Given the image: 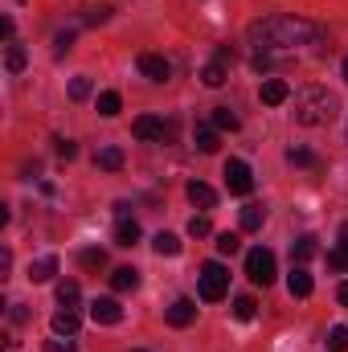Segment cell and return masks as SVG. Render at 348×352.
I'll use <instances>...</instances> for the list:
<instances>
[{"label": "cell", "instance_id": "5b68a950", "mask_svg": "<svg viewBox=\"0 0 348 352\" xmlns=\"http://www.w3.org/2000/svg\"><path fill=\"white\" fill-rule=\"evenodd\" d=\"M131 135H135V140H160V144H164V140L173 135V127H164L156 115H140V119L131 123Z\"/></svg>", "mask_w": 348, "mask_h": 352}, {"label": "cell", "instance_id": "4fadbf2b", "mask_svg": "<svg viewBox=\"0 0 348 352\" xmlns=\"http://www.w3.org/2000/svg\"><path fill=\"white\" fill-rule=\"evenodd\" d=\"M111 287H115L119 295L135 291V287H140V270H135V266H119V270H111Z\"/></svg>", "mask_w": 348, "mask_h": 352}, {"label": "cell", "instance_id": "f1b7e54d", "mask_svg": "<svg viewBox=\"0 0 348 352\" xmlns=\"http://www.w3.org/2000/svg\"><path fill=\"white\" fill-rule=\"evenodd\" d=\"M328 349H332V352H345L348 349V328H345V324H336V328L328 332Z\"/></svg>", "mask_w": 348, "mask_h": 352}, {"label": "cell", "instance_id": "5bb4252c", "mask_svg": "<svg viewBox=\"0 0 348 352\" xmlns=\"http://www.w3.org/2000/svg\"><path fill=\"white\" fill-rule=\"evenodd\" d=\"M287 98H291V87H287L283 78H266V82H262V102H266V107H279V102H287Z\"/></svg>", "mask_w": 348, "mask_h": 352}, {"label": "cell", "instance_id": "d6986e66", "mask_svg": "<svg viewBox=\"0 0 348 352\" xmlns=\"http://www.w3.org/2000/svg\"><path fill=\"white\" fill-rule=\"evenodd\" d=\"M25 62H29V54H25V45H17V41H8V50H4V66H8V74H21V70H25Z\"/></svg>", "mask_w": 348, "mask_h": 352}, {"label": "cell", "instance_id": "30bf717a", "mask_svg": "<svg viewBox=\"0 0 348 352\" xmlns=\"http://www.w3.org/2000/svg\"><path fill=\"white\" fill-rule=\"evenodd\" d=\"M197 320V303L193 299H173V307H168V324L173 328H188Z\"/></svg>", "mask_w": 348, "mask_h": 352}, {"label": "cell", "instance_id": "603a6c76", "mask_svg": "<svg viewBox=\"0 0 348 352\" xmlns=\"http://www.w3.org/2000/svg\"><path fill=\"white\" fill-rule=\"evenodd\" d=\"M328 266H332V270H348V226L340 230V246L328 254Z\"/></svg>", "mask_w": 348, "mask_h": 352}, {"label": "cell", "instance_id": "4316f807", "mask_svg": "<svg viewBox=\"0 0 348 352\" xmlns=\"http://www.w3.org/2000/svg\"><path fill=\"white\" fill-rule=\"evenodd\" d=\"M254 311H259V303H254V295H238L234 299V316L246 324V320H254Z\"/></svg>", "mask_w": 348, "mask_h": 352}, {"label": "cell", "instance_id": "44dd1931", "mask_svg": "<svg viewBox=\"0 0 348 352\" xmlns=\"http://www.w3.org/2000/svg\"><path fill=\"white\" fill-rule=\"evenodd\" d=\"M119 111H123V98H119L115 90H102V94H98V115H107V119H115Z\"/></svg>", "mask_w": 348, "mask_h": 352}, {"label": "cell", "instance_id": "e0dca14e", "mask_svg": "<svg viewBox=\"0 0 348 352\" xmlns=\"http://www.w3.org/2000/svg\"><path fill=\"white\" fill-rule=\"evenodd\" d=\"M238 221H242V230H246V234H254V230H262V221H266V209L250 201V205H242V213H238Z\"/></svg>", "mask_w": 348, "mask_h": 352}, {"label": "cell", "instance_id": "d4e9b609", "mask_svg": "<svg viewBox=\"0 0 348 352\" xmlns=\"http://www.w3.org/2000/svg\"><path fill=\"white\" fill-rule=\"evenodd\" d=\"M221 144H217V127H197V152H217Z\"/></svg>", "mask_w": 348, "mask_h": 352}, {"label": "cell", "instance_id": "8fae6325", "mask_svg": "<svg viewBox=\"0 0 348 352\" xmlns=\"http://www.w3.org/2000/svg\"><path fill=\"white\" fill-rule=\"evenodd\" d=\"M287 291H291L295 299H307V295L316 291V283H312V274H307L303 266H295V270L287 274Z\"/></svg>", "mask_w": 348, "mask_h": 352}, {"label": "cell", "instance_id": "9c48e42d", "mask_svg": "<svg viewBox=\"0 0 348 352\" xmlns=\"http://www.w3.org/2000/svg\"><path fill=\"white\" fill-rule=\"evenodd\" d=\"M90 320H94V324H119V320H123V307H119L115 299H94V303H90Z\"/></svg>", "mask_w": 348, "mask_h": 352}, {"label": "cell", "instance_id": "ac0fdd59", "mask_svg": "<svg viewBox=\"0 0 348 352\" xmlns=\"http://www.w3.org/2000/svg\"><path fill=\"white\" fill-rule=\"evenodd\" d=\"M54 274H58V258H54V254H45V258L29 263V278H33V283H50Z\"/></svg>", "mask_w": 348, "mask_h": 352}, {"label": "cell", "instance_id": "7402d4cb", "mask_svg": "<svg viewBox=\"0 0 348 352\" xmlns=\"http://www.w3.org/2000/svg\"><path fill=\"white\" fill-rule=\"evenodd\" d=\"M78 299H83L78 283H74V278H62V283H58V303H62V307H74Z\"/></svg>", "mask_w": 348, "mask_h": 352}, {"label": "cell", "instance_id": "d6a6232c", "mask_svg": "<svg viewBox=\"0 0 348 352\" xmlns=\"http://www.w3.org/2000/svg\"><path fill=\"white\" fill-rule=\"evenodd\" d=\"M238 234H217V254H238Z\"/></svg>", "mask_w": 348, "mask_h": 352}, {"label": "cell", "instance_id": "cb8c5ba5", "mask_svg": "<svg viewBox=\"0 0 348 352\" xmlns=\"http://www.w3.org/2000/svg\"><path fill=\"white\" fill-rule=\"evenodd\" d=\"M152 250L173 258V254H180V238H176V234H156V238H152Z\"/></svg>", "mask_w": 348, "mask_h": 352}, {"label": "cell", "instance_id": "277c9868", "mask_svg": "<svg viewBox=\"0 0 348 352\" xmlns=\"http://www.w3.org/2000/svg\"><path fill=\"white\" fill-rule=\"evenodd\" d=\"M246 274H250V283H259V287H266V283H274V254L270 250H250L246 254Z\"/></svg>", "mask_w": 348, "mask_h": 352}, {"label": "cell", "instance_id": "74e56055", "mask_svg": "<svg viewBox=\"0 0 348 352\" xmlns=\"http://www.w3.org/2000/svg\"><path fill=\"white\" fill-rule=\"evenodd\" d=\"M107 12H111V8H87V25H102Z\"/></svg>", "mask_w": 348, "mask_h": 352}, {"label": "cell", "instance_id": "52a82bcc", "mask_svg": "<svg viewBox=\"0 0 348 352\" xmlns=\"http://www.w3.org/2000/svg\"><path fill=\"white\" fill-rule=\"evenodd\" d=\"M226 184H230V192L246 197V192L254 188V176H250V168H246L242 160H230V164H226Z\"/></svg>", "mask_w": 348, "mask_h": 352}, {"label": "cell", "instance_id": "ba28073f", "mask_svg": "<svg viewBox=\"0 0 348 352\" xmlns=\"http://www.w3.org/2000/svg\"><path fill=\"white\" fill-rule=\"evenodd\" d=\"M140 74H144V78H152V82H168L173 66H168L160 54H140Z\"/></svg>", "mask_w": 348, "mask_h": 352}, {"label": "cell", "instance_id": "3957f363", "mask_svg": "<svg viewBox=\"0 0 348 352\" xmlns=\"http://www.w3.org/2000/svg\"><path fill=\"white\" fill-rule=\"evenodd\" d=\"M226 287H230L226 266H221V263H205V266H201V299L217 303V299L226 295Z\"/></svg>", "mask_w": 348, "mask_h": 352}, {"label": "cell", "instance_id": "83f0119b", "mask_svg": "<svg viewBox=\"0 0 348 352\" xmlns=\"http://www.w3.org/2000/svg\"><path fill=\"white\" fill-rule=\"evenodd\" d=\"M316 250H320V246H316V238H312V234H303V238L295 242V263H307V258H316Z\"/></svg>", "mask_w": 348, "mask_h": 352}, {"label": "cell", "instance_id": "1f68e13d", "mask_svg": "<svg viewBox=\"0 0 348 352\" xmlns=\"http://www.w3.org/2000/svg\"><path fill=\"white\" fill-rule=\"evenodd\" d=\"M287 160H291V164H299V168H312V164H316V156H312L307 148H291V152H287Z\"/></svg>", "mask_w": 348, "mask_h": 352}, {"label": "cell", "instance_id": "7a4b0ae2", "mask_svg": "<svg viewBox=\"0 0 348 352\" xmlns=\"http://www.w3.org/2000/svg\"><path fill=\"white\" fill-rule=\"evenodd\" d=\"M336 111H340L336 94H328L324 87H307V90H299V98H295V119H299L303 127H320V123H328Z\"/></svg>", "mask_w": 348, "mask_h": 352}, {"label": "cell", "instance_id": "2e32d148", "mask_svg": "<svg viewBox=\"0 0 348 352\" xmlns=\"http://www.w3.org/2000/svg\"><path fill=\"white\" fill-rule=\"evenodd\" d=\"M140 242V221L135 217H119L115 226V246H135Z\"/></svg>", "mask_w": 348, "mask_h": 352}, {"label": "cell", "instance_id": "4dcf8cb0", "mask_svg": "<svg viewBox=\"0 0 348 352\" xmlns=\"http://www.w3.org/2000/svg\"><path fill=\"white\" fill-rule=\"evenodd\" d=\"M70 98H74V102H83V98H90V78H87V74H78V78L70 82Z\"/></svg>", "mask_w": 348, "mask_h": 352}, {"label": "cell", "instance_id": "9a60e30c", "mask_svg": "<svg viewBox=\"0 0 348 352\" xmlns=\"http://www.w3.org/2000/svg\"><path fill=\"white\" fill-rule=\"evenodd\" d=\"M184 192H188V201H193V205H201V209H213V205H217V192H213L209 184H201V180H188V188H184Z\"/></svg>", "mask_w": 348, "mask_h": 352}, {"label": "cell", "instance_id": "6da1fadb", "mask_svg": "<svg viewBox=\"0 0 348 352\" xmlns=\"http://www.w3.org/2000/svg\"><path fill=\"white\" fill-rule=\"evenodd\" d=\"M324 37V29L316 21H303V16H291V12H274L266 21L250 25V45L259 50H295V45H316Z\"/></svg>", "mask_w": 348, "mask_h": 352}, {"label": "cell", "instance_id": "8992f818", "mask_svg": "<svg viewBox=\"0 0 348 352\" xmlns=\"http://www.w3.org/2000/svg\"><path fill=\"white\" fill-rule=\"evenodd\" d=\"M226 62H230V50L221 45V50H217V58L201 70V82H205V87H226V78H230V66H226Z\"/></svg>", "mask_w": 348, "mask_h": 352}, {"label": "cell", "instance_id": "f546056e", "mask_svg": "<svg viewBox=\"0 0 348 352\" xmlns=\"http://www.w3.org/2000/svg\"><path fill=\"white\" fill-rule=\"evenodd\" d=\"M78 263L87 266V270H102V266H107V254H102V250H83Z\"/></svg>", "mask_w": 348, "mask_h": 352}, {"label": "cell", "instance_id": "d590c367", "mask_svg": "<svg viewBox=\"0 0 348 352\" xmlns=\"http://www.w3.org/2000/svg\"><path fill=\"white\" fill-rule=\"evenodd\" d=\"M54 45H58V58H62V54H70V45H74V33H58V41H54Z\"/></svg>", "mask_w": 348, "mask_h": 352}, {"label": "cell", "instance_id": "484cf974", "mask_svg": "<svg viewBox=\"0 0 348 352\" xmlns=\"http://www.w3.org/2000/svg\"><path fill=\"white\" fill-rule=\"evenodd\" d=\"M213 127H217V131H234V127H238V115H234L230 107H213Z\"/></svg>", "mask_w": 348, "mask_h": 352}, {"label": "cell", "instance_id": "f35d334b", "mask_svg": "<svg viewBox=\"0 0 348 352\" xmlns=\"http://www.w3.org/2000/svg\"><path fill=\"white\" fill-rule=\"evenodd\" d=\"M336 299H340V303L348 307V283H340V287H336Z\"/></svg>", "mask_w": 348, "mask_h": 352}, {"label": "cell", "instance_id": "ffe728a7", "mask_svg": "<svg viewBox=\"0 0 348 352\" xmlns=\"http://www.w3.org/2000/svg\"><path fill=\"white\" fill-rule=\"evenodd\" d=\"M94 164H98V168H107V173H119V168H123V148H98Z\"/></svg>", "mask_w": 348, "mask_h": 352}, {"label": "cell", "instance_id": "e575fe53", "mask_svg": "<svg viewBox=\"0 0 348 352\" xmlns=\"http://www.w3.org/2000/svg\"><path fill=\"white\" fill-rule=\"evenodd\" d=\"M188 234H193V238H209V234H213L209 217H193V221H188Z\"/></svg>", "mask_w": 348, "mask_h": 352}, {"label": "cell", "instance_id": "8d00e7d4", "mask_svg": "<svg viewBox=\"0 0 348 352\" xmlns=\"http://www.w3.org/2000/svg\"><path fill=\"white\" fill-rule=\"evenodd\" d=\"M45 352H74V344L58 336V340H45Z\"/></svg>", "mask_w": 348, "mask_h": 352}, {"label": "cell", "instance_id": "ab89813d", "mask_svg": "<svg viewBox=\"0 0 348 352\" xmlns=\"http://www.w3.org/2000/svg\"><path fill=\"white\" fill-rule=\"evenodd\" d=\"M345 82H348V58H345Z\"/></svg>", "mask_w": 348, "mask_h": 352}, {"label": "cell", "instance_id": "7c38bea8", "mask_svg": "<svg viewBox=\"0 0 348 352\" xmlns=\"http://www.w3.org/2000/svg\"><path fill=\"white\" fill-rule=\"evenodd\" d=\"M78 328H83V320H78L74 307H58V311H54V332H58V336H74Z\"/></svg>", "mask_w": 348, "mask_h": 352}, {"label": "cell", "instance_id": "836d02e7", "mask_svg": "<svg viewBox=\"0 0 348 352\" xmlns=\"http://www.w3.org/2000/svg\"><path fill=\"white\" fill-rule=\"evenodd\" d=\"M54 152H58L62 160H74V156H78V148H74V140H62V135L54 140Z\"/></svg>", "mask_w": 348, "mask_h": 352}]
</instances>
